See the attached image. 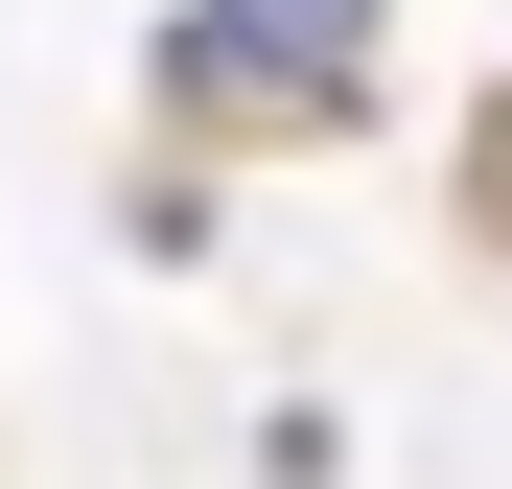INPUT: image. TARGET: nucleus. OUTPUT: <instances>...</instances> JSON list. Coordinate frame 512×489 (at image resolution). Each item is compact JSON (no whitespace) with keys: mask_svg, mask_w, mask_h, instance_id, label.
I'll return each instance as SVG.
<instances>
[{"mask_svg":"<svg viewBox=\"0 0 512 489\" xmlns=\"http://www.w3.org/2000/svg\"><path fill=\"white\" fill-rule=\"evenodd\" d=\"M466 233H489V257H512V94L466 117Z\"/></svg>","mask_w":512,"mask_h":489,"instance_id":"nucleus-1","label":"nucleus"}]
</instances>
